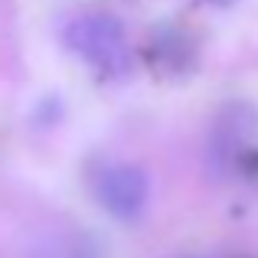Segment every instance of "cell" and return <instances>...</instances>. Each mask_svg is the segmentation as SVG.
Returning <instances> with one entry per match:
<instances>
[{"label":"cell","instance_id":"6da1fadb","mask_svg":"<svg viewBox=\"0 0 258 258\" xmlns=\"http://www.w3.org/2000/svg\"><path fill=\"white\" fill-rule=\"evenodd\" d=\"M66 43L101 76H127L131 72V46L124 30L108 13H85L66 26Z\"/></svg>","mask_w":258,"mask_h":258},{"label":"cell","instance_id":"7a4b0ae2","mask_svg":"<svg viewBox=\"0 0 258 258\" xmlns=\"http://www.w3.org/2000/svg\"><path fill=\"white\" fill-rule=\"evenodd\" d=\"M98 203L118 219H134V216L144 209L147 193H151V183H147V173L141 167L131 164H114L105 167L98 173Z\"/></svg>","mask_w":258,"mask_h":258},{"label":"cell","instance_id":"3957f363","mask_svg":"<svg viewBox=\"0 0 258 258\" xmlns=\"http://www.w3.org/2000/svg\"><path fill=\"white\" fill-rule=\"evenodd\" d=\"M39 258H98V248L85 239H69V242H56L49 255H39Z\"/></svg>","mask_w":258,"mask_h":258},{"label":"cell","instance_id":"277c9868","mask_svg":"<svg viewBox=\"0 0 258 258\" xmlns=\"http://www.w3.org/2000/svg\"><path fill=\"white\" fill-rule=\"evenodd\" d=\"M206 4H216V7H229V4H235V0H206Z\"/></svg>","mask_w":258,"mask_h":258}]
</instances>
